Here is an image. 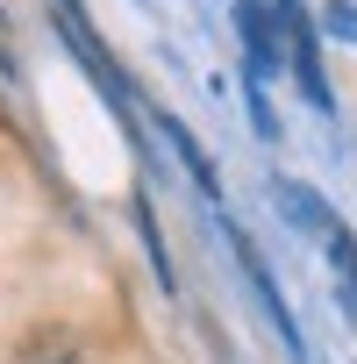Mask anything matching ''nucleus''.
<instances>
[{"label":"nucleus","instance_id":"f03ea898","mask_svg":"<svg viewBox=\"0 0 357 364\" xmlns=\"http://www.w3.org/2000/svg\"><path fill=\"white\" fill-rule=\"evenodd\" d=\"M0 72H15V50H8V22H0Z\"/></svg>","mask_w":357,"mask_h":364},{"label":"nucleus","instance_id":"f257e3e1","mask_svg":"<svg viewBox=\"0 0 357 364\" xmlns=\"http://www.w3.org/2000/svg\"><path fill=\"white\" fill-rule=\"evenodd\" d=\"M15 364H93V357H86V343H79L65 321H36V328L22 336Z\"/></svg>","mask_w":357,"mask_h":364}]
</instances>
